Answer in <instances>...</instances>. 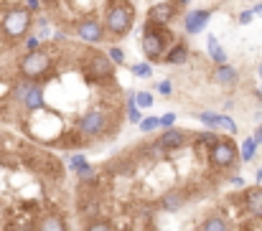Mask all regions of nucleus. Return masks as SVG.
<instances>
[{
  "instance_id": "2eb2a0df",
  "label": "nucleus",
  "mask_w": 262,
  "mask_h": 231,
  "mask_svg": "<svg viewBox=\"0 0 262 231\" xmlns=\"http://www.w3.org/2000/svg\"><path fill=\"white\" fill-rule=\"evenodd\" d=\"M188 59H191V49H188L186 38L173 41V43L168 46L166 56H163V61H166L168 66H183V64H188Z\"/></svg>"
},
{
  "instance_id": "9d476101",
  "label": "nucleus",
  "mask_w": 262,
  "mask_h": 231,
  "mask_svg": "<svg viewBox=\"0 0 262 231\" xmlns=\"http://www.w3.org/2000/svg\"><path fill=\"white\" fill-rule=\"evenodd\" d=\"M191 201V191L186 186H173L168 191H163V196L158 198V211H166V214H176L181 209H186Z\"/></svg>"
},
{
  "instance_id": "f3484780",
  "label": "nucleus",
  "mask_w": 262,
  "mask_h": 231,
  "mask_svg": "<svg viewBox=\"0 0 262 231\" xmlns=\"http://www.w3.org/2000/svg\"><path fill=\"white\" fill-rule=\"evenodd\" d=\"M33 231H69V224H67V219L59 211H49V214H43L36 221Z\"/></svg>"
},
{
  "instance_id": "4468645a",
  "label": "nucleus",
  "mask_w": 262,
  "mask_h": 231,
  "mask_svg": "<svg viewBox=\"0 0 262 231\" xmlns=\"http://www.w3.org/2000/svg\"><path fill=\"white\" fill-rule=\"evenodd\" d=\"M242 206L250 216L260 219L262 221V186H252V188H245L242 191Z\"/></svg>"
},
{
  "instance_id": "6e6552de",
  "label": "nucleus",
  "mask_w": 262,
  "mask_h": 231,
  "mask_svg": "<svg viewBox=\"0 0 262 231\" xmlns=\"http://www.w3.org/2000/svg\"><path fill=\"white\" fill-rule=\"evenodd\" d=\"M188 3H191V0H163V3H153V5L145 10V23L168 28V26L173 23L176 15L183 13V8H186Z\"/></svg>"
},
{
  "instance_id": "7ed1b4c3",
  "label": "nucleus",
  "mask_w": 262,
  "mask_h": 231,
  "mask_svg": "<svg viewBox=\"0 0 262 231\" xmlns=\"http://www.w3.org/2000/svg\"><path fill=\"white\" fill-rule=\"evenodd\" d=\"M206 160H209V165L214 168V170H232L234 165H237V160H239V148H237V143L227 135V137H216L214 143H211V148L206 150Z\"/></svg>"
},
{
  "instance_id": "b1692460",
  "label": "nucleus",
  "mask_w": 262,
  "mask_h": 231,
  "mask_svg": "<svg viewBox=\"0 0 262 231\" xmlns=\"http://www.w3.org/2000/svg\"><path fill=\"white\" fill-rule=\"evenodd\" d=\"M36 36L41 38V41H46V38H51V20L46 18V15H36Z\"/></svg>"
},
{
  "instance_id": "a19ab883",
  "label": "nucleus",
  "mask_w": 262,
  "mask_h": 231,
  "mask_svg": "<svg viewBox=\"0 0 262 231\" xmlns=\"http://www.w3.org/2000/svg\"><path fill=\"white\" fill-rule=\"evenodd\" d=\"M255 180H257V183H262V168L257 170V173H255Z\"/></svg>"
},
{
  "instance_id": "393cba45",
  "label": "nucleus",
  "mask_w": 262,
  "mask_h": 231,
  "mask_svg": "<svg viewBox=\"0 0 262 231\" xmlns=\"http://www.w3.org/2000/svg\"><path fill=\"white\" fill-rule=\"evenodd\" d=\"M84 231H115V226H112V221H110V219L92 216V219L87 221V226H84Z\"/></svg>"
},
{
  "instance_id": "473e14b6",
  "label": "nucleus",
  "mask_w": 262,
  "mask_h": 231,
  "mask_svg": "<svg viewBox=\"0 0 262 231\" xmlns=\"http://www.w3.org/2000/svg\"><path fill=\"white\" fill-rule=\"evenodd\" d=\"M36 49H41V38L36 33L26 36V51H36Z\"/></svg>"
},
{
  "instance_id": "c9c22d12",
  "label": "nucleus",
  "mask_w": 262,
  "mask_h": 231,
  "mask_svg": "<svg viewBox=\"0 0 262 231\" xmlns=\"http://www.w3.org/2000/svg\"><path fill=\"white\" fill-rule=\"evenodd\" d=\"M237 20H239V26H250V23L255 20V13H252V10H242Z\"/></svg>"
},
{
  "instance_id": "f704fd0d",
  "label": "nucleus",
  "mask_w": 262,
  "mask_h": 231,
  "mask_svg": "<svg viewBox=\"0 0 262 231\" xmlns=\"http://www.w3.org/2000/svg\"><path fill=\"white\" fill-rule=\"evenodd\" d=\"M26 10H31L33 15H38L43 10V3L41 0H26Z\"/></svg>"
},
{
  "instance_id": "aec40b11",
  "label": "nucleus",
  "mask_w": 262,
  "mask_h": 231,
  "mask_svg": "<svg viewBox=\"0 0 262 231\" xmlns=\"http://www.w3.org/2000/svg\"><path fill=\"white\" fill-rule=\"evenodd\" d=\"M206 54H209V59L219 66V64H229V56H227V51H224V46L219 43V38L216 36H206Z\"/></svg>"
},
{
  "instance_id": "412c9836",
  "label": "nucleus",
  "mask_w": 262,
  "mask_h": 231,
  "mask_svg": "<svg viewBox=\"0 0 262 231\" xmlns=\"http://www.w3.org/2000/svg\"><path fill=\"white\" fill-rule=\"evenodd\" d=\"M216 130L219 132H227L229 137H234L237 132H239V127H237V122L227 114V112H219V120H216Z\"/></svg>"
},
{
  "instance_id": "9b49d317",
  "label": "nucleus",
  "mask_w": 262,
  "mask_h": 231,
  "mask_svg": "<svg viewBox=\"0 0 262 231\" xmlns=\"http://www.w3.org/2000/svg\"><path fill=\"white\" fill-rule=\"evenodd\" d=\"M214 15V8H193L183 15V33L186 36H199L206 31L209 20Z\"/></svg>"
},
{
  "instance_id": "c85d7f7f",
  "label": "nucleus",
  "mask_w": 262,
  "mask_h": 231,
  "mask_svg": "<svg viewBox=\"0 0 262 231\" xmlns=\"http://www.w3.org/2000/svg\"><path fill=\"white\" fill-rule=\"evenodd\" d=\"M107 59H110L115 66H122V64H125V49H120V46H110V49H107Z\"/></svg>"
},
{
  "instance_id": "1a4fd4ad",
  "label": "nucleus",
  "mask_w": 262,
  "mask_h": 231,
  "mask_svg": "<svg viewBox=\"0 0 262 231\" xmlns=\"http://www.w3.org/2000/svg\"><path fill=\"white\" fill-rule=\"evenodd\" d=\"M82 72H84L87 81L99 84V81H110V79L115 77V64L107 59V54L92 51L87 59H84V64H82Z\"/></svg>"
},
{
  "instance_id": "423d86ee",
  "label": "nucleus",
  "mask_w": 262,
  "mask_h": 231,
  "mask_svg": "<svg viewBox=\"0 0 262 231\" xmlns=\"http://www.w3.org/2000/svg\"><path fill=\"white\" fill-rule=\"evenodd\" d=\"M0 28H3V33H5L8 38H13V41L26 38V36L31 33V28H33V13L26 10V8H13V10H8V13L3 15Z\"/></svg>"
},
{
  "instance_id": "72a5a7b5",
  "label": "nucleus",
  "mask_w": 262,
  "mask_h": 231,
  "mask_svg": "<svg viewBox=\"0 0 262 231\" xmlns=\"http://www.w3.org/2000/svg\"><path fill=\"white\" fill-rule=\"evenodd\" d=\"M28 84H31V81L26 79V81H20V84H18V86L13 89V97H15L18 102H23V97H26V89H28Z\"/></svg>"
},
{
  "instance_id": "f257e3e1",
  "label": "nucleus",
  "mask_w": 262,
  "mask_h": 231,
  "mask_svg": "<svg viewBox=\"0 0 262 231\" xmlns=\"http://www.w3.org/2000/svg\"><path fill=\"white\" fill-rule=\"evenodd\" d=\"M102 23H104V31H107L110 38H125L133 31V23H135L133 5L127 0H110L104 5Z\"/></svg>"
},
{
  "instance_id": "bb28decb",
  "label": "nucleus",
  "mask_w": 262,
  "mask_h": 231,
  "mask_svg": "<svg viewBox=\"0 0 262 231\" xmlns=\"http://www.w3.org/2000/svg\"><path fill=\"white\" fill-rule=\"evenodd\" d=\"M201 125H206V130H216V120H219V112H196L193 114Z\"/></svg>"
},
{
  "instance_id": "ddd939ff",
  "label": "nucleus",
  "mask_w": 262,
  "mask_h": 231,
  "mask_svg": "<svg viewBox=\"0 0 262 231\" xmlns=\"http://www.w3.org/2000/svg\"><path fill=\"white\" fill-rule=\"evenodd\" d=\"M28 112H38V109H43L46 107V89H43V84H38V81H31L28 84V89H26V97H23V102H20Z\"/></svg>"
},
{
  "instance_id": "6ab92c4d",
  "label": "nucleus",
  "mask_w": 262,
  "mask_h": 231,
  "mask_svg": "<svg viewBox=\"0 0 262 231\" xmlns=\"http://www.w3.org/2000/svg\"><path fill=\"white\" fill-rule=\"evenodd\" d=\"M199 231H232V226H229V221H227V216L222 211H209L201 219Z\"/></svg>"
},
{
  "instance_id": "39448f33",
  "label": "nucleus",
  "mask_w": 262,
  "mask_h": 231,
  "mask_svg": "<svg viewBox=\"0 0 262 231\" xmlns=\"http://www.w3.org/2000/svg\"><path fill=\"white\" fill-rule=\"evenodd\" d=\"M54 66V59L49 51L43 49H36V51H26V56L18 61V69H20V77L28 79V81H38L43 79Z\"/></svg>"
},
{
  "instance_id": "c756f323",
  "label": "nucleus",
  "mask_w": 262,
  "mask_h": 231,
  "mask_svg": "<svg viewBox=\"0 0 262 231\" xmlns=\"http://www.w3.org/2000/svg\"><path fill=\"white\" fill-rule=\"evenodd\" d=\"M135 104L140 107V109H148V107H153V91H135Z\"/></svg>"
},
{
  "instance_id": "4c0bfd02",
  "label": "nucleus",
  "mask_w": 262,
  "mask_h": 231,
  "mask_svg": "<svg viewBox=\"0 0 262 231\" xmlns=\"http://www.w3.org/2000/svg\"><path fill=\"white\" fill-rule=\"evenodd\" d=\"M252 137H255V143H257V145H262V125H257V127H255Z\"/></svg>"
},
{
  "instance_id": "79ce46f5",
  "label": "nucleus",
  "mask_w": 262,
  "mask_h": 231,
  "mask_svg": "<svg viewBox=\"0 0 262 231\" xmlns=\"http://www.w3.org/2000/svg\"><path fill=\"white\" fill-rule=\"evenodd\" d=\"M257 77H260V81H262V61L257 64Z\"/></svg>"
},
{
  "instance_id": "2f4dec72",
  "label": "nucleus",
  "mask_w": 262,
  "mask_h": 231,
  "mask_svg": "<svg viewBox=\"0 0 262 231\" xmlns=\"http://www.w3.org/2000/svg\"><path fill=\"white\" fill-rule=\"evenodd\" d=\"M176 112H166V114H161V130H168V127H173L176 125Z\"/></svg>"
},
{
  "instance_id": "cd10ccee",
  "label": "nucleus",
  "mask_w": 262,
  "mask_h": 231,
  "mask_svg": "<svg viewBox=\"0 0 262 231\" xmlns=\"http://www.w3.org/2000/svg\"><path fill=\"white\" fill-rule=\"evenodd\" d=\"M138 130L140 132H156V130H161V117H143L140 120V125H138Z\"/></svg>"
},
{
  "instance_id": "7c9ffc66",
  "label": "nucleus",
  "mask_w": 262,
  "mask_h": 231,
  "mask_svg": "<svg viewBox=\"0 0 262 231\" xmlns=\"http://www.w3.org/2000/svg\"><path fill=\"white\" fill-rule=\"evenodd\" d=\"M156 91H158L161 97H171V94H173V81H171V79L158 81V84H156Z\"/></svg>"
},
{
  "instance_id": "a878e982",
  "label": "nucleus",
  "mask_w": 262,
  "mask_h": 231,
  "mask_svg": "<svg viewBox=\"0 0 262 231\" xmlns=\"http://www.w3.org/2000/svg\"><path fill=\"white\" fill-rule=\"evenodd\" d=\"M130 74L138 77V79H150L153 77V64H148V61H138V64L130 66Z\"/></svg>"
},
{
  "instance_id": "20e7f679",
  "label": "nucleus",
  "mask_w": 262,
  "mask_h": 231,
  "mask_svg": "<svg viewBox=\"0 0 262 231\" xmlns=\"http://www.w3.org/2000/svg\"><path fill=\"white\" fill-rule=\"evenodd\" d=\"M110 125H112V120L102 107H89L87 112L77 120V132L84 140H102L110 132Z\"/></svg>"
},
{
  "instance_id": "f8f14e48",
  "label": "nucleus",
  "mask_w": 262,
  "mask_h": 231,
  "mask_svg": "<svg viewBox=\"0 0 262 231\" xmlns=\"http://www.w3.org/2000/svg\"><path fill=\"white\" fill-rule=\"evenodd\" d=\"M188 140H191V135H188L186 130H181V127H168V130H163V132L158 135L156 145H158L163 153H173V150L186 148Z\"/></svg>"
},
{
  "instance_id": "a211bd4d",
  "label": "nucleus",
  "mask_w": 262,
  "mask_h": 231,
  "mask_svg": "<svg viewBox=\"0 0 262 231\" xmlns=\"http://www.w3.org/2000/svg\"><path fill=\"white\" fill-rule=\"evenodd\" d=\"M211 81L219 84V86H234V84L239 81V72H237L232 64H219V66H214V72H211Z\"/></svg>"
},
{
  "instance_id": "4be33fe9",
  "label": "nucleus",
  "mask_w": 262,
  "mask_h": 231,
  "mask_svg": "<svg viewBox=\"0 0 262 231\" xmlns=\"http://www.w3.org/2000/svg\"><path fill=\"white\" fill-rule=\"evenodd\" d=\"M257 143H255V137H245L242 140V145H239V160H245V163H250L252 157H255V153H257Z\"/></svg>"
},
{
  "instance_id": "ea45409f",
  "label": "nucleus",
  "mask_w": 262,
  "mask_h": 231,
  "mask_svg": "<svg viewBox=\"0 0 262 231\" xmlns=\"http://www.w3.org/2000/svg\"><path fill=\"white\" fill-rule=\"evenodd\" d=\"M43 3V8H56L59 5V0H41Z\"/></svg>"
},
{
  "instance_id": "5701e85b",
  "label": "nucleus",
  "mask_w": 262,
  "mask_h": 231,
  "mask_svg": "<svg viewBox=\"0 0 262 231\" xmlns=\"http://www.w3.org/2000/svg\"><path fill=\"white\" fill-rule=\"evenodd\" d=\"M216 137H219V135H216V130H204V132H196V135H193V145H196V148H206V150H209V148H211V143H214Z\"/></svg>"
},
{
  "instance_id": "0eeeda50",
  "label": "nucleus",
  "mask_w": 262,
  "mask_h": 231,
  "mask_svg": "<svg viewBox=\"0 0 262 231\" xmlns=\"http://www.w3.org/2000/svg\"><path fill=\"white\" fill-rule=\"evenodd\" d=\"M74 33H77V38L84 41L87 46H99V43H104V38H107L102 15H97V13H87V15L77 18V20H74Z\"/></svg>"
},
{
  "instance_id": "e433bc0d",
  "label": "nucleus",
  "mask_w": 262,
  "mask_h": 231,
  "mask_svg": "<svg viewBox=\"0 0 262 231\" xmlns=\"http://www.w3.org/2000/svg\"><path fill=\"white\" fill-rule=\"evenodd\" d=\"M229 180H232V186H237V188H245V186H247L242 175H234V178H229Z\"/></svg>"
},
{
  "instance_id": "dca6fc26",
  "label": "nucleus",
  "mask_w": 262,
  "mask_h": 231,
  "mask_svg": "<svg viewBox=\"0 0 262 231\" xmlns=\"http://www.w3.org/2000/svg\"><path fill=\"white\" fill-rule=\"evenodd\" d=\"M69 170L77 175V180H82V183H87L92 180L97 173H94V165L89 163L84 155H69Z\"/></svg>"
},
{
  "instance_id": "58836bf2",
  "label": "nucleus",
  "mask_w": 262,
  "mask_h": 231,
  "mask_svg": "<svg viewBox=\"0 0 262 231\" xmlns=\"http://www.w3.org/2000/svg\"><path fill=\"white\" fill-rule=\"evenodd\" d=\"M250 10L255 13V18H257V15H260V18H262V3H255V5L250 8Z\"/></svg>"
},
{
  "instance_id": "f03ea898",
  "label": "nucleus",
  "mask_w": 262,
  "mask_h": 231,
  "mask_svg": "<svg viewBox=\"0 0 262 231\" xmlns=\"http://www.w3.org/2000/svg\"><path fill=\"white\" fill-rule=\"evenodd\" d=\"M171 43H173V36L168 33V28L150 26V23H145V26H143L140 49H143V56H145V61H148V64H161Z\"/></svg>"
}]
</instances>
